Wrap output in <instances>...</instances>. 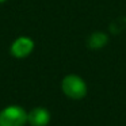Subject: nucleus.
Wrapping results in <instances>:
<instances>
[{
    "instance_id": "1",
    "label": "nucleus",
    "mask_w": 126,
    "mask_h": 126,
    "mask_svg": "<svg viewBox=\"0 0 126 126\" xmlns=\"http://www.w3.org/2000/svg\"><path fill=\"white\" fill-rule=\"evenodd\" d=\"M61 91L66 98L73 99V100H80V99L85 98L88 92V87L85 80L81 76L69 73L64 76V79L61 80Z\"/></svg>"
},
{
    "instance_id": "2",
    "label": "nucleus",
    "mask_w": 126,
    "mask_h": 126,
    "mask_svg": "<svg viewBox=\"0 0 126 126\" xmlns=\"http://www.w3.org/2000/svg\"><path fill=\"white\" fill-rule=\"evenodd\" d=\"M27 123V111L22 106L10 104L0 111V126H25Z\"/></svg>"
},
{
    "instance_id": "3",
    "label": "nucleus",
    "mask_w": 126,
    "mask_h": 126,
    "mask_svg": "<svg viewBox=\"0 0 126 126\" xmlns=\"http://www.w3.org/2000/svg\"><path fill=\"white\" fill-rule=\"evenodd\" d=\"M34 47H35V44L30 37L20 35L11 44L10 52L15 58H26L33 53Z\"/></svg>"
},
{
    "instance_id": "4",
    "label": "nucleus",
    "mask_w": 126,
    "mask_h": 126,
    "mask_svg": "<svg viewBox=\"0 0 126 126\" xmlns=\"http://www.w3.org/2000/svg\"><path fill=\"white\" fill-rule=\"evenodd\" d=\"M50 122V111L45 107H34L27 111V123L30 126H47Z\"/></svg>"
},
{
    "instance_id": "5",
    "label": "nucleus",
    "mask_w": 126,
    "mask_h": 126,
    "mask_svg": "<svg viewBox=\"0 0 126 126\" xmlns=\"http://www.w3.org/2000/svg\"><path fill=\"white\" fill-rule=\"evenodd\" d=\"M107 42H109V37H107L106 33L95 31L88 37L87 44H88V47H91V49H102L107 45Z\"/></svg>"
},
{
    "instance_id": "6",
    "label": "nucleus",
    "mask_w": 126,
    "mask_h": 126,
    "mask_svg": "<svg viewBox=\"0 0 126 126\" xmlns=\"http://www.w3.org/2000/svg\"><path fill=\"white\" fill-rule=\"evenodd\" d=\"M4 1H7V0H0V4H1V3H4Z\"/></svg>"
}]
</instances>
